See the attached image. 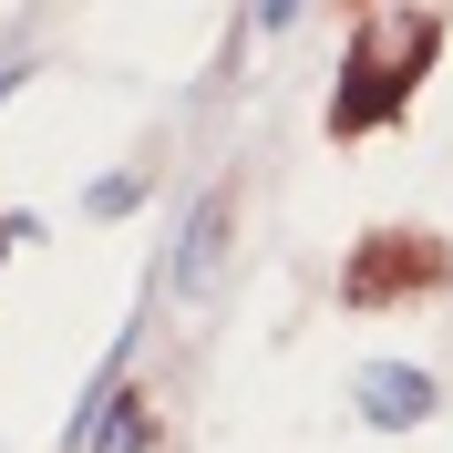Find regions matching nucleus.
I'll use <instances>...</instances> for the list:
<instances>
[{
	"label": "nucleus",
	"mask_w": 453,
	"mask_h": 453,
	"mask_svg": "<svg viewBox=\"0 0 453 453\" xmlns=\"http://www.w3.org/2000/svg\"><path fill=\"white\" fill-rule=\"evenodd\" d=\"M433 268H443V257H433V248H412V237H371V248L350 257V279H340V299H350V310H381V299H392L402 279L423 288Z\"/></svg>",
	"instance_id": "nucleus-3"
},
{
	"label": "nucleus",
	"mask_w": 453,
	"mask_h": 453,
	"mask_svg": "<svg viewBox=\"0 0 453 453\" xmlns=\"http://www.w3.org/2000/svg\"><path fill=\"white\" fill-rule=\"evenodd\" d=\"M0 248H11V217H0Z\"/></svg>",
	"instance_id": "nucleus-8"
},
{
	"label": "nucleus",
	"mask_w": 453,
	"mask_h": 453,
	"mask_svg": "<svg viewBox=\"0 0 453 453\" xmlns=\"http://www.w3.org/2000/svg\"><path fill=\"white\" fill-rule=\"evenodd\" d=\"M134 196H144V175H104V186H93L83 206H93V217H124V206H134Z\"/></svg>",
	"instance_id": "nucleus-6"
},
{
	"label": "nucleus",
	"mask_w": 453,
	"mask_h": 453,
	"mask_svg": "<svg viewBox=\"0 0 453 453\" xmlns=\"http://www.w3.org/2000/svg\"><path fill=\"white\" fill-rule=\"evenodd\" d=\"M11 83H21V62H0V104H11Z\"/></svg>",
	"instance_id": "nucleus-7"
},
{
	"label": "nucleus",
	"mask_w": 453,
	"mask_h": 453,
	"mask_svg": "<svg viewBox=\"0 0 453 453\" xmlns=\"http://www.w3.org/2000/svg\"><path fill=\"white\" fill-rule=\"evenodd\" d=\"M433 371H412V361H371L361 371V423L371 433H412V423H433Z\"/></svg>",
	"instance_id": "nucleus-2"
},
{
	"label": "nucleus",
	"mask_w": 453,
	"mask_h": 453,
	"mask_svg": "<svg viewBox=\"0 0 453 453\" xmlns=\"http://www.w3.org/2000/svg\"><path fill=\"white\" fill-rule=\"evenodd\" d=\"M226 226H237V196H226V186H206V196H196V217H186V248H175L165 288H186V299H196V288L217 279V268H226Z\"/></svg>",
	"instance_id": "nucleus-4"
},
{
	"label": "nucleus",
	"mask_w": 453,
	"mask_h": 453,
	"mask_svg": "<svg viewBox=\"0 0 453 453\" xmlns=\"http://www.w3.org/2000/svg\"><path fill=\"white\" fill-rule=\"evenodd\" d=\"M155 443V412H144V392H113L104 402V423L83 433V453H144Z\"/></svg>",
	"instance_id": "nucleus-5"
},
{
	"label": "nucleus",
	"mask_w": 453,
	"mask_h": 453,
	"mask_svg": "<svg viewBox=\"0 0 453 453\" xmlns=\"http://www.w3.org/2000/svg\"><path fill=\"white\" fill-rule=\"evenodd\" d=\"M433 52H443V21H433V11H361V21H350V62H340V93H330V134L392 124V113L423 93Z\"/></svg>",
	"instance_id": "nucleus-1"
}]
</instances>
